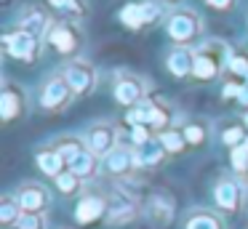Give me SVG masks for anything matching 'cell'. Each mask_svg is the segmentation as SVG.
Returning a JSON list of instances; mask_svg holds the SVG:
<instances>
[{
    "label": "cell",
    "mask_w": 248,
    "mask_h": 229,
    "mask_svg": "<svg viewBox=\"0 0 248 229\" xmlns=\"http://www.w3.org/2000/svg\"><path fill=\"white\" fill-rule=\"evenodd\" d=\"M211 197H214V208L221 216H240L246 211V202H248L246 176L221 173L214 181V186H211Z\"/></svg>",
    "instance_id": "cell-1"
},
{
    "label": "cell",
    "mask_w": 248,
    "mask_h": 229,
    "mask_svg": "<svg viewBox=\"0 0 248 229\" xmlns=\"http://www.w3.org/2000/svg\"><path fill=\"white\" fill-rule=\"evenodd\" d=\"M230 46L219 37H211V40H203L200 46H195V69L192 77L200 80V83H211L216 80L230 64Z\"/></svg>",
    "instance_id": "cell-2"
},
{
    "label": "cell",
    "mask_w": 248,
    "mask_h": 229,
    "mask_svg": "<svg viewBox=\"0 0 248 229\" xmlns=\"http://www.w3.org/2000/svg\"><path fill=\"white\" fill-rule=\"evenodd\" d=\"M144 216V200L134 195L125 186V181H118L107 192V227H128L136 218Z\"/></svg>",
    "instance_id": "cell-3"
},
{
    "label": "cell",
    "mask_w": 248,
    "mask_h": 229,
    "mask_svg": "<svg viewBox=\"0 0 248 229\" xmlns=\"http://www.w3.org/2000/svg\"><path fill=\"white\" fill-rule=\"evenodd\" d=\"M166 35L176 46H189L203 37V19L192 8H173L166 16Z\"/></svg>",
    "instance_id": "cell-4"
},
{
    "label": "cell",
    "mask_w": 248,
    "mask_h": 229,
    "mask_svg": "<svg viewBox=\"0 0 248 229\" xmlns=\"http://www.w3.org/2000/svg\"><path fill=\"white\" fill-rule=\"evenodd\" d=\"M46 43L62 56L78 59V53L83 48V32L78 30V24L72 19H62V21H54V27L46 35Z\"/></svg>",
    "instance_id": "cell-5"
},
{
    "label": "cell",
    "mask_w": 248,
    "mask_h": 229,
    "mask_svg": "<svg viewBox=\"0 0 248 229\" xmlns=\"http://www.w3.org/2000/svg\"><path fill=\"white\" fill-rule=\"evenodd\" d=\"M62 72H64L70 88L75 91V96H91L93 91H96V85H99V69L83 56L70 59Z\"/></svg>",
    "instance_id": "cell-6"
},
{
    "label": "cell",
    "mask_w": 248,
    "mask_h": 229,
    "mask_svg": "<svg viewBox=\"0 0 248 229\" xmlns=\"http://www.w3.org/2000/svg\"><path fill=\"white\" fill-rule=\"evenodd\" d=\"M83 138H86V147L91 149L96 157H107L109 152H112L115 147H120V128L115 125V122L109 120H96L91 122V125L86 128V133H83Z\"/></svg>",
    "instance_id": "cell-7"
},
{
    "label": "cell",
    "mask_w": 248,
    "mask_h": 229,
    "mask_svg": "<svg viewBox=\"0 0 248 229\" xmlns=\"http://www.w3.org/2000/svg\"><path fill=\"white\" fill-rule=\"evenodd\" d=\"M72 99H75V91L70 88L64 72H54L43 85H40V99L38 101H40V107H43L46 112L67 109V107L72 104Z\"/></svg>",
    "instance_id": "cell-8"
},
{
    "label": "cell",
    "mask_w": 248,
    "mask_h": 229,
    "mask_svg": "<svg viewBox=\"0 0 248 229\" xmlns=\"http://www.w3.org/2000/svg\"><path fill=\"white\" fill-rule=\"evenodd\" d=\"M40 48H43V40L24 30H11L3 35V51L8 53L11 59L24 64H32L40 59Z\"/></svg>",
    "instance_id": "cell-9"
},
{
    "label": "cell",
    "mask_w": 248,
    "mask_h": 229,
    "mask_svg": "<svg viewBox=\"0 0 248 229\" xmlns=\"http://www.w3.org/2000/svg\"><path fill=\"white\" fill-rule=\"evenodd\" d=\"M102 170L107 176H112L115 181H128L136 170H141L139 160H136V147H131V144H125V141L120 144V147H115L112 152L102 160Z\"/></svg>",
    "instance_id": "cell-10"
},
{
    "label": "cell",
    "mask_w": 248,
    "mask_h": 229,
    "mask_svg": "<svg viewBox=\"0 0 248 229\" xmlns=\"http://www.w3.org/2000/svg\"><path fill=\"white\" fill-rule=\"evenodd\" d=\"M112 96L120 107L131 109V107L141 104L147 99V80L134 72H118L112 83Z\"/></svg>",
    "instance_id": "cell-11"
},
{
    "label": "cell",
    "mask_w": 248,
    "mask_h": 229,
    "mask_svg": "<svg viewBox=\"0 0 248 229\" xmlns=\"http://www.w3.org/2000/svg\"><path fill=\"white\" fill-rule=\"evenodd\" d=\"M72 216H75L78 227H91L107 218V192H86L75 200L72 208Z\"/></svg>",
    "instance_id": "cell-12"
},
{
    "label": "cell",
    "mask_w": 248,
    "mask_h": 229,
    "mask_svg": "<svg viewBox=\"0 0 248 229\" xmlns=\"http://www.w3.org/2000/svg\"><path fill=\"white\" fill-rule=\"evenodd\" d=\"M144 218L150 221V227H155V229L168 227V224L176 218V200H173V195L160 192V189L152 192L144 200Z\"/></svg>",
    "instance_id": "cell-13"
},
{
    "label": "cell",
    "mask_w": 248,
    "mask_h": 229,
    "mask_svg": "<svg viewBox=\"0 0 248 229\" xmlns=\"http://www.w3.org/2000/svg\"><path fill=\"white\" fill-rule=\"evenodd\" d=\"M14 197L19 200L24 213H46L51 208V192L40 181H22L14 189Z\"/></svg>",
    "instance_id": "cell-14"
},
{
    "label": "cell",
    "mask_w": 248,
    "mask_h": 229,
    "mask_svg": "<svg viewBox=\"0 0 248 229\" xmlns=\"http://www.w3.org/2000/svg\"><path fill=\"white\" fill-rule=\"evenodd\" d=\"M27 112V93L22 85L6 80L3 91H0V120L3 122H14Z\"/></svg>",
    "instance_id": "cell-15"
},
{
    "label": "cell",
    "mask_w": 248,
    "mask_h": 229,
    "mask_svg": "<svg viewBox=\"0 0 248 229\" xmlns=\"http://www.w3.org/2000/svg\"><path fill=\"white\" fill-rule=\"evenodd\" d=\"M51 27H54V19H51V14L43 5H27L16 19V30H24L30 35L40 37V40H46Z\"/></svg>",
    "instance_id": "cell-16"
},
{
    "label": "cell",
    "mask_w": 248,
    "mask_h": 229,
    "mask_svg": "<svg viewBox=\"0 0 248 229\" xmlns=\"http://www.w3.org/2000/svg\"><path fill=\"white\" fill-rule=\"evenodd\" d=\"M182 229H227V221L216 208H189L182 218Z\"/></svg>",
    "instance_id": "cell-17"
},
{
    "label": "cell",
    "mask_w": 248,
    "mask_h": 229,
    "mask_svg": "<svg viewBox=\"0 0 248 229\" xmlns=\"http://www.w3.org/2000/svg\"><path fill=\"white\" fill-rule=\"evenodd\" d=\"M166 69H168V72H171L176 80L192 77V69H195V48H189V46H176V48H171V53L166 56Z\"/></svg>",
    "instance_id": "cell-18"
},
{
    "label": "cell",
    "mask_w": 248,
    "mask_h": 229,
    "mask_svg": "<svg viewBox=\"0 0 248 229\" xmlns=\"http://www.w3.org/2000/svg\"><path fill=\"white\" fill-rule=\"evenodd\" d=\"M67 168H70L72 173L78 176V179H83V181H86V184H91V181H96L99 176L104 173V170H102V157H96V154H93L88 147L83 149V152L78 154V157L72 160V163L67 165Z\"/></svg>",
    "instance_id": "cell-19"
},
{
    "label": "cell",
    "mask_w": 248,
    "mask_h": 229,
    "mask_svg": "<svg viewBox=\"0 0 248 229\" xmlns=\"http://www.w3.org/2000/svg\"><path fill=\"white\" fill-rule=\"evenodd\" d=\"M35 165H38V170L43 176H48V179H56L59 173L67 170L64 157L54 149V144H51V147H40L38 152H35Z\"/></svg>",
    "instance_id": "cell-20"
},
{
    "label": "cell",
    "mask_w": 248,
    "mask_h": 229,
    "mask_svg": "<svg viewBox=\"0 0 248 229\" xmlns=\"http://www.w3.org/2000/svg\"><path fill=\"white\" fill-rule=\"evenodd\" d=\"M136 160H139L141 170H155V168H160V165L168 160V152L163 149V144L157 141V136H155L150 144H144V147L136 149Z\"/></svg>",
    "instance_id": "cell-21"
},
{
    "label": "cell",
    "mask_w": 248,
    "mask_h": 229,
    "mask_svg": "<svg viewBox=\"0 0 248 229\" xmlns=\"http://www.w3.org/2000/svg\"><path fill=\"white\" fill-rule=\"evenodd\" d=\"M54 186H56V192H59L62 197H67V200L86 195V181H83V179H78V176L72 173L70 168H67L64 173H59V176H56V179H54Z\"/></svg>",
    "instance_id": "cell-22"
},
{
    "label": "cell",
    "mask_w": 248,
    "mask_h": 229,
    "mask_svg": "<svg viewBox=\"0 0 248 229\" xmlns=\"http://www.w3.org/2000/svg\"><path fill=\"white\" fill-rule=\"evenodd\" d=\"M24 211L22 205H19V200L11 195H3V200H0V227L3 229H16V224L22 221Z\"/></svg>",
    "instance_id": "cell-23"
},
{
    "label": "cell",
    "mask_w": 248,
    "mask_h": 229,
    "mask_svg": "<svg viewBox=\"0 0 248 229\" xmlns=\"http://www.w3.org/2000/svg\"><path fill=\"white\" fill-rule=\"evenodd\" d=\"M54 149L62 154V157H64V163L70 165L72 160H75L83 149H86V138L78 136V133H64V136H59L54 141Z\"/></svg>",
    "instance_id": "cell-24"
},
{
    "label": "cell",
    "mask_w": 248,
    "mask_h": 229,
    "mask_svg": "<svg viewBox=\"0 0 248 229\" xmlns=\"http://www.w3.org/2000/svg\"><path fill=\"white\" fill-rule=\"evenodd\" d=\"M155 109H157V99H152V96H147L141 104L131 107L128 115H125V120H128V125H152V117H155Z\"/></svg>",
    "instance_id": "cell-25"
},
{
    "label": "cell",
    "mask_w": 248,
    "mask_h": 229,
    "mask_svg": "<svg viewBox=\"0 0 248 229\" xmlns=\"http://www.w3.org/2000/svg\"><path fill=\"white\" fill-rule=\"evenodd\" d=\"M246 138H248V128H246V122H243V120H232V122H227V125L219 131V141L224 144L227 149L240 147Z\"/></svg>",
    "instance_id": "cell-26"
},
{
    "label": "cell",
    "mask_w": 248,
    "mask_h": 229,
    "mask_svg": "<svg viewBox=\"0 0 248 229\" xmlns=\"http://www.w3.org/2000/svg\"><path fill=\"white\" fill-rule=\"evenodd\" d=\"M182 133H184V138H187L189 147H203V144L208 141V136H211V125L205 120H189V122L182 125Z\"/></svg>",
    "instance_id": "cell-27"
},
{
    "label": "cell",
    "mask_w": 248,
    "mask_h": 229,
    "mask_svg": "<svg viewBox=\"0 0 248 229\" xmlns=\"http://www.w3.org/2000/svg\"><path fill=\"white\" fill-rule=\"evenodd\" d=\"M157 141L163 144V149H166L168 154H182L184 149L189 147L184 133H182V128H168V131L157 133Z\"/></svg>",
    "instance_id": "cell-28"
},
{
    "label": "cell",
    "mask_w": 248,
    "mask_h": 229,
    "mask_svg": "<svg viewBox=\"0 0 248 229\" xmlns=\"http://www.w3.org/2000/svg\"><path fill=\"white\" fill-rule=\"evenodd\" d=\"M120 24L128 27V30H141V27H147L144 21V11H141V3H125L123 8H120Z\"/></svg>",
    "instance_id": "cell-29"
},
{
    "label": "cell",
    "mask_w": 248,
    "mask_h": 229,
    "mask_svg": "<svg viewBox=\"0 0 248 229\" xmlns=\"http://www.w3.org/2000/svg\"><path fill=\"white\" fill-rule=\"evenodd\" d=\"M51 8L62 11L64 16H70V19H83V16H88V0H48Z\"/></svg>",
    "instance_id": "cell-30"
},
{
    "label": "cell",
    "mask_w": 248,
    "mask_h": 229,
    "mask_svg": "<svg viewBox=\"0 0 248 229\" xmlns=\"http://www.w3.org/2000/svg\"><path fill=\"white\" fill-rule=\"evenodd\" d=\"M230 165H232V173L248 176V138L240 144V147L230 149Z\"/></svg>",
    "instance_id": "cell-31"
},
{
    "label": "cell",
    "mask_w": 248,
    "mask_h": 229,
    "mask_svg": "<svg viewBox=\"0 0 248 229\" xmlns=\"http://www.w3.org/2000/svg\"><path fill=\"white\" fill-rule=\"evenodd\" d=\"M227 69L232 72V77H235V80H240V83L248 85V56H243V53H232Z\"/></svg>",
    "instance_id": "cell-32"
},
{
    "label": "cell",
    "mask_w": 248,
    "mask_h": 229,
    "mask_svg": "<svg viewBox=\"0 0 248 229\" xmlns=\"http://www.w3.org/2000/svg\"><path fill=\"white\" fill-rule=\"evenodd\" d=\"M152 138H155V131H152L150 125H131L128 131V144L131 147H144V144H150Z\"/></svg>",
    "instance_id": "cell-33"
},
{
    "label": "cell",
    "mask_w": 248,
    "mask_h": 229,
    "mask_svg": "<svg viewBox=\"0 0 248 229\" xmlns=\"http://www.w3.org/2000/svg\"><path fill=\"white\" fill-rule=\"evenodd\" d=\"M48 221H46V213H24L22 221L16 224V229H46Z\"/></svg>",
    "instance_id": "cell-34"
},
{
    "label": "cell",
    "mask_w": 248,
    "mask_h": 229,
    "mask_svg": "<svg viewBox=\"0 0 248 229\" xmlns=\"http://www.w3.org/2000/svg\"><path fill=\"white\" fill-rule=\"evenodd\" d=\"M243 88H246V83H240V80H227L224 83V88H221V99H227V101H232V99H240V93H243Z\"/></svg>",
    "instance_id": "cell-35"
},
{
    "label": "cell",
    "mask_w": 248,
    "mask_h": 229,
    "mask_svg": "<svg viewBox=\"0 0 248 229\" xmlns=\"http://www.w3.org/2000/svg\"><path fill=\"white\" fill-rule=\"evenodd\" d=\"M141 11H144V21H147V24H155V21L163 16L160 3H155V0H144V3H141Z\"/></svg>",
    "instance_id": "cell-36"
},
{
    "label": "cell",
    "mask_w": 248,
    "mask_h": 229,
    "mask_svg": "<svg viewBox=\"0 0 248 229\" xmlns=\"http://www.w3.org/2000/svg\"><path fill=\"white\" fill-rule=\"evenodd\" d=\"M235 3H237V0H205V5H208V8L221 11V14H224V11H230V8H235Z\"/></svg>",
    "instance_id": "cell-37"
},
{
    "label": "cell",
    "mask_w": 248,
    "mask_h": 229,
    "mask_svg": "<svg viewBox=\"0 0 248 229\" xmlns=\"http://www.w3.org/2000/svg\"><path fill=\"white\" fill-rule=\"evenodd\" d=\"M237 101H240V104H243V107H246V109H248V85H246V88H243V93H240V99H237Z\"/></svg>",
    "instance_id": "cell-38"
},
{
    "label": "cell",
    "mask_w": 248,
    "mask_h": 229,
    "mask_svg": "<svg viewBox=\"0 0 248 229\" xmlns=\"http://www.w3.org/2000/svg\"><path fill=\"white\" fill-rule=\"evenodd\" d=\"M157 3H163V5H176V8H179V5L184 3V0H157Z\"/></svg>",
    "instance_id": "cell-39"
},
{
    "label": "cell",
    "mask_w": 248,
    "mask_h": 229,
    "mask_svg": "<svg viewBox=\"0 0 248 229\" xmlns=\"http://www.w3.org/2000/svg\"><path fill=\"white\" fill-rule=\"evenodd\" d=\"M243 122H246V128H248V112H246V115H243Z\"/></svg>",
    "instance_id": "cell-40"
},
{
    "label": "cell",
    "mask_w": 248,
    "mask_h": 229,
    "mask_svg": "<svg viewBox=\"0 0 248 229\" xmlns=\"http://www.w3.org/2000/svg\"><path fill=\"white\" fill-rule=\"evenodd\" d=\"M62 229H75V227H62Z\"/></svg>",
    "instance_id": "cell-41"
},
{
    "label": "cell",
    "mask_w": 248,
    "mask_h": 229,
    "mask_svg": "<svg viewBox=\"0 0 248 229\" xmlns=\"http://www.w3.org/2000/svg\"><path fill=\"white\" fill-rule=\"evenodd\" d=\"M246 56H248V51H246Z\"/></svg>",
    "instance_id": "cell-42"
}]
</instances>
